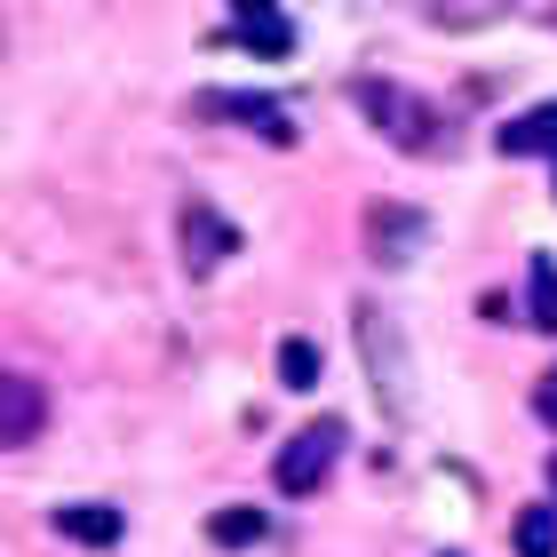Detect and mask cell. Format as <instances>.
<instances>
[{
	"label": "cell",
	"instance_id": "4",
	"mask_svg": "<svg viewBox=\"0 0 557 557\" xmlns=\"http://www.w3.org/2000/svg\"><path fill=\"white\" fill-rule=\"evenodd\" d=\"M48 422V398L33 374H0V446H33Z\"/></svg>",
	"mask_w": 557,
	"mask_h": 557
},
{
	"label": "cell",
	"instance_id": "11",
	"mask_svg": "<svg viewBox=\"0 0 557 557\" xmlns=\"http://www.w3.org/2000/svg\"><path fill=\"white\" fill-rule=\"evenodd\" d=\"M263 534H271V518H263V510H247V502H232V510H215V518H208V542H215V549H256Z\"/></svg>",
	"mask_w": 557,
	"mask_h": 557
},
{
	"label": "cell",
	"instance_id": "3",
	"mask_svg": "<svg viewBox=\"0 0 557 557\" xmlns=\"http://www.w3.org/2000/svg\"><path fill=\"white\" fill-rule=\"evenodd\" d=\"M199 120H247L263 144H278V151L295 144L287 104H271V96H247V88H208V96H199Z\"/></svg>",
	"mask_w": 557,
	"mask_h": 557
},
{
	"label": "cell",
	"instance_id": "9",
	"mask_svg": "<svg viewBox=\"0 0 557 557\" xmlns=\"http://www.w3.org/2000/svg\"><path fill=\"white\" fill-rule=\"evenodd\" d=\"M494 144H502V160H534V151H557V104L518 112V120H510V128H502Z\"/></svg>",
	"mask_w": 557,
	"mask_h": 557
},
{
	"label": "cell",
	"instance_id": "12",
	"mask_svg": "<svg viewBox=\"0 0 557 557\" xmlns=\"http://www.w3.org/2000/svg\"><path fill=\"white\" fill-rule=\"evenodd\" d=\"M525 311H534L542 335H557V263H549V256L525 263Z\"/></svg>",
	"mask_w": 557,
	"mask_h": 557
},
{
	"label": "cell",
	"instance_id": "8",
	"mask_svg": "<svg viewBox=\"0 0 557 557\" xmlns=\"http://www.w3.org/2000/svg\"><path fill=\"white\" fill-rule=\"evenodd\" d=\"M232 33H239L247 48H263V57H287V48H295V24L278 16V9H263V0H239V9H232Z\"/></svg>",
	"mask_w": 557,
	"mask_h": 557
},
{
	"label": "cell",
	"instance_id": "14",
	"mask_svg": "<svg viewBox=\"0 0 557 557\" xmlns=\"http://www.w3.org/2000/svg\"><path fill=\"white\" fill-rule=\"evenodd\" d=\"M518 557H557V510H525L518 518Z\"/></svg>",
	"mask_w": 557,
	"mask_h": 557
},
{
	"label": "cell",
	"instance_id": "7",
	"mask_svg": "<svg viewBox=\"0 0 557 557\" xmlns=\"http://www.w3.org/2000/svg\"><path fill=\"white\" fill-rule=\"evenodd\" d=\"M367 239H374V256H383V263H414V247L430 239V223L414 208H374L367 215Z\"/></svg>",
	"mask_w": 557,
	"mask_h": 557
},
{
	"label": "cell",
	"instance_id": "10",
	"mask_svg": "<svg viewBox=\"0 0 557 557\" xmlns=\"http://www.w3.org/2000/svg\"><path fill=\"white\" fill-rule=\"evenodd\" d=\"M359 343H367V367L383 374L391 407H407V374H398V350H391V319L383 311H359Z\"/></svg>",
	"mask_w": 557,
	"mask_h": 557
},
{
	"label": "cell",
	"instance_id": "16",
	"mask_svg": "<svg viewBox=\"0 0 557 557\" xmlns=\"http://www.w3.org/2000/svg\"><path fill=\"white\" fill-rule=\"evenodd\" d=\"M549 486H557V462H549Z\"/></svg>",
	"mask_w": 557,
	"mask_h": 557
},
{
	"label": "cell",
	"instance_id": "6",
	"mask_svg": "<svg viewBox=\"0 0 557 557\" xmlns=\"http://www.w3.org/2000/svg\"><path fill=\"white\" fill-rule=\"evenodd\" d=\"M57 534L81 542V549H112L120 534H128V518H120L112 502H64V510H57Z\"/></svg>",
	"mask_w": 557,
	"mask_h": 557
},
{
	"label": "cell",
	"instance_id": "15",
	"mask_svg": "<svg viewBox=\"0 0 557 557\" xmlns=\"http://www.w3.org/2000/svg\"><path fill=\"white\" fill-rule=\"evenodd\" d=\"M542 414H549V422H557V367H549V374H542Z\"/></svg>",
	"mask_w": 557,
	"mask_h": 557
},
{
	"label": "cell",
	"instance_id": "13",
	"mask_svg": "<svg viewBox=\"0 0 557 557\" xmlns=\"http://www.w3.org/2000/svg\"><path fill=\"white\" fill-rule=\"evenodd\" d=\"M278 383L287 391H319V343H302V335L278 343Z\"/></svg>",
	"mask_w": 557,
	"mask_h": 557
},
{
	"label": "cell",
	"instance_id": "2",
	"mask_svg": "<svg viewBox=\"0 0 557 557\" xmlns=\"http://www.w3.org/2000/svg\"><path fill=\"white\" fill-rule=\"evenodd\" d=\"M335 454H343V422L326 414V422H311V430H295L287 446H278V494H319L326 486V470H335Z\"/></svg>",
	"mask_w": 557,
	"mask_h": 557
},
{
	"label": "cell",
	"instance_id": "5",
	"mask_svg": "<svg viewBox=\"0 0 557 557\" xmlns=\"http://www.w3.org/2000/svg\"><path fill=\"white\" fill-rule=\"evenodd\" d=\"M223 256H239V232L215 208H199V199H191V208H184V263L191 271H215Z\"/></svg>",
	"mask_w": 557,
	"mask_h": 557
},
{
	"label": "cell",
	"instance_id": "1",
	"mask_svg": "<svg viewBox=\"0 0 557 557\" xmlns=\"http://www.w3.org/2000/svg\"><path fill=\"white\" fill-rule=\"evenodd\" d=\"M350 96H359V112H367V120H374V128H383L398 151H422V160H430V151H446V144H454L446 120L430 112L414 88H398V81H359Z\"/></svg>",
	"mask_w": 557,
	"mask_h": 557
}]
</instances>
